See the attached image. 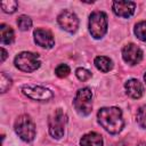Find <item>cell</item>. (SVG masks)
<instances>
[{"mask_svg":"<svg viewBox=\"0 0 146 146\" xmlns=\"http://www.w3.org/2000/svg\"><path fill=\"white\" fill-rule=\"evenodd\" d=\"M73 105L80 115H82V116L89 115L92 110V92H91V90L89 88L79 89L75 95V98L73 100Z\"/></svg>","mask_w":146,"mask_h":146,"instance_id":"obj_3","label":"cell"},{"mask_svg":"<svg viewBox=\"0 0 146 146\" xmlns=\"http://www.w3.org/2000/svg\"><path fill=\"white\" fill-rule=\"evenodd\" d=\"M89 31L95 39H100L107 31V16L103 11H94L89 16Z\"/></svg>","mask_w":146,"mask_h":146,"instance_id":"obj_4","label":"cell"},{"mask_svg":"<svg viewBox=\"0 0 146 146\" xmlns=\"http://www.w3.org/2000/svg\"><path fill=\"white\" fill-rule=\"evenodd\" d=\"M75 75H76V78H78L80 81H87L88 79L91 78V73H90L88 70L83 68V67H79V68H76V71H75Z\"/></svg>","mask_w":146,"mask_h":146,"instance_id":"obj_22","label":"cell"},{"mask_svg":"<svg viewBox=\"0 0 146 146\" xmlns=\"http://www.w3.org/2000/svg\"><path fill=\"white\" fill-rule=\"evenodd\" d=\"M57 22L59 26L68 33H74L79 27V19L76 15L70 10L62 11L57 17Z\"/></svg>","mask_w":146,"mask_h":146,"instance_id":"obj_8","label":"cell"},{"mask_svg":"<svg viewBox=\"0 0 146 146\" xmlns=\"http://www.w3.org/2000/svg\"><path fill=\"white\" fill-rule=\"evenodd\" d=\"M15 66L23 72H33L40 66L39 56L38 54L23 51L15 57Z\"/></svg>","mask_w":146,"mask_h":146,"instance_id":"obj_6","label":"cell"},{"mask_svg":"<svg viewBox=\"0 0 146 146\" xmlns=\"http://www.w3.org/2000/svg\"><path fill=\"white\" fill-rule=\"evenodd\" d=\"M14 31L10 26L6 25V24H1L0 25V39H1V43L2 44H10L14 41Z\"/></svg>","mask_w":146,"mask_h":146,"instance_id":"obj_14","label":"cell"},{"mask_svg":"<svg viewBox=\"0 0 146 146\" xmlns=\"http://www.w3.org/2000/svg\"><path fill=\"white\" fill-rule=\"evenodd\" d=\"M136 120L140 128H144V129L146 128V105H143L138 108L136 114Z\"/></svg>","mask_w":146,"mask_h":146,"instance_id":"obj_16","label":"cell"},{"mask_svg":"<svg viewBox=\"0 0 146 146\" xmlns=\"http://www.w3.org/2000/svg\"><path fill=\"white\" fill-rule=\"evenodd\" d=\"M15 131L18 137L24 141H32L35 137V125L32 119L24 114L17 117L15 121Z\"/></svg>","mask_w":146,"mask_h":146,"instance_id":"obj_2","label":"cell"},{"mask_svg":"<svg viewBox=\"0 0 146 146\" xmlns=\"http://www.w3.org/2000/svg\"><path fill=\"white\" fill-rule=\"evenodd\" d=\"M95 66L99 70V71H102V72H104V73H106V72H110L111 70H112V67H113V64H112V60L108 58V57H106V56H97L96 58H95Z\"/></svg>","mask_w":146,"mask_h":146,"instance_id":"obj_15","label":"cell"},{"mask_svg":"<svg viewBox=\"0 0 146 146\" xmlns=\"http://www.w3.org/2000/svg\"><path fill=\"white\" fill-rule=\"evenodd\" d=\"M81 146H103V138L97 132H89L80 140Z\"/></svg>","mask_w":146,"mask_h":146,"instance_id":"obj_13","label":"cell"},{"mask_svg":"<svg viewBox=\"0 0 146 146\" xmlns=\"http://www.w3.org/2000/svg\"><path fill=\"white\" fill-rule=\"evenodd\" d=\"M137 146H146V144H145V143H140V144H138Z\"/></svg>","mask_w":146,"mask_h":146,"instance_id":"obj_24","label":"cell"},{"mask_svg":"<svg viewBox=\"0 0 146 146\" xmlns=\"http://www.w3.org/2000/svg\"><path fill=\"white\" fill-rule=\"evenodd\" d=\"M22 92L26 97L38 102H48L52 98V92L40 86H24L22 88Z\"/></svg>","mask_w":146,"mask_h":146,"instance_id":"obj_7","label":"cell"},{"mask_svg":"<svg viewBox=\"0 0 146 146\" xmlns=\"http://www.w3.org/2000/svg\"><path fill=\"white\" fill-rule=\"evenodd\" d=\"M99 124L110 133H119L124 125L122 112L119 107H103L97 114Z\"/></svg>","mask_w":146,"mask_h":146,"instance_id":"obj_1","label":"cell"},{"mask_svg":"<svg viewBox=\"0 0 146 146\" xmlns=\"http://www.w3.org/2000/svg\"><path fill=\"white\" fill-rule=\"evenodd\" d=\"M1 62H3L5 59H6V57H7V51H6V49L5 48H1Z\"/></svg>","mask_w":146,"mask_h":146,"instance_id":"obj_23","label":"cell"},{"mask_svg":"<svg viewBox=\"0 0 146 146\" xmlns=\"http://www.w3.org/2000/svg\"><path fill=\"white\" fill-rule=\"evenodd\" d=\"M17 25L22 31H27L32 26V21L29 16L26 15H21L17 18Z\"/></svg>","mask_w":146,"mask_h":146,"instance_id":"obj_19","label":"cell"},{"mask_svg":"<svg viewBox=\"0 0 146 146\" xmlns=\"http://www.w3.org/2000/svg\"><path fill=\"white\" fill-rule=\"evenodd\" d=\"M70 67H68V65H66V64H60V65H58L57 67H56V70H55V73H56V75L58 76V78H65V76H67L68 74H70Z\"/></svg>","mask_w":146,"mask_h":146,"instance_id":"obj_21","label":"cell"},{"mask_svg":"<svg viewBox=\"0 0 146 146\" xmlns=\"http://www.w3.org/2000/svg\"><path fill=\"white\" fill-rule=\"evenodd\" d=\"M0 6H1V8L5 13L13 14V13L16 11V9L18 7V2L15 1V0H6V1H1Z\"/></svg>","mask_w":146,"mask_h":146,"instance_id":"obj_17","label":"cell"},{"mask_svg":"<svg viewBox=\"0 0 146 146\" xmlns=\"http://www.w3.org/2000/svg\"><path fill=\"white\" fill-rule=\"evenodd\" d=\"M34 35V41L38 46L43 47V48H52L55 46V40L50 31L43 30V29H36L33 33Z\"/></svg>","mask_w":146,"mask_h":146,"instance_id":"obj_11","label":"cell"},{"mask_svg":"<svg viewBox=\"0 0 146 146\" xmlns=\"http://www.w3.org/2000/svg\"><path fill=\"white\" fill-rule=\"evenodd\" d=\"M122 57L125 63L130 65H136L141 60L143 51L138 46L133 43H129L122 49Z\"/></svg>","mask_w":146,"mask_h":146,"instance_id":"obj_9","label":"cell"},{"mask_svg":"<svg viewBox=\"0 0 146 146\" xmlns=\"http://www.w3.org/2000/svg\"><path fill=\"white\" fill-rule=\"evenodd\" d=\"M135 34L141 41H146V21L139 22L135 26Z\"/></svg>","mask_w":146,"mask_h":146,"instance_id":"obj_18","label":"cell"},{"mask_svg":"<svg viewBox=\"0 0 146 146\" xmlns=\"http://www.w3.org/2000/svg\"><path fill=\"white\" fill-rule=\"evenodd\" d=\"M124 88H125L127 95L130 96L133 99L140 98L143 96V94H144L143 84L137 79H130V80H128L125 82V84H124Z\"/></svg>","mask_w":146,"mask_h":146,"instance_id":"obj_12","label":"cell"},{"mask_svg":"<svg viewBox=\"0 0 146 146\" xmlns=\"http://www.w3.org/2000/svg\"><path fill=\"white\" fill-rule=\"evenodd\" d=\"M112 8L115 15L123 18H128L135 13L136 3L133 1H113Z\"/></svg>","mask_w":146,"mask_h":146,"instance_id":"obj_10","label":"cell"},{"mask_svg":"<svg viewBox=\"0 0 146 146\" xmlns=\"http://www.w3.org/2000/svg\"><path fill=\"white\" fill-rule=\"evenodd\" d=\"M65 124H66V115L65 113L60 110L57 108L49 117L48 120V128H49V133L56 138L60 139L64 136V130H65Z\"/></svg>","mask_w":146,"mask_h":146,"instance_id":"obj_5","label":"cell"},{"mask_svg":"<svg viewBox=\"0 0 146 146\" xmlns=\"http://www.w3.org/2000/svg\"><path fill=\"white\" fill-rule=\"evenodd\" d=\"M11 87V79L7 76L5 73H1V81H0V90L1 92H6Z\"/></svg>","mask_w":146,"mask_h":146,"instance_id":"obj_20","label":"cell"},{"mask_svg":"<svg viewBox=\"0 0 146 146\" xmlns=\"http://www.w3.org/2000/svg\"><path fill=\"white\" fill-rule=\"evenodd\" d=\"M144 80H145V82H146V73L144 74Z\"/></svg>","mask_w":146,"mask_h":146,"instance_id":"obj_25","label":"cell"}]
</instances>
